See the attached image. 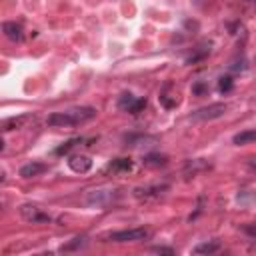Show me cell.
I'll list each match as a JSON object with an SVG mask.
<instances>
[{
	"instance_id": "14",
	"label": "cell",
	"mask_w": 256,
	"mask_h": 256,
	"mask_svg": "<svg viewBox=\"0 0 256 256\" xmlns=\"http://www.w3.org/2000/svg\"><path fill=\"white\" fill-rule=\"evenodd\" d=\"M232 142H234L236 146L252 144V142H256V130H244V132H238V134L232 138Z\"/></svg>"
},
{
	"instance_id": "19",
	"label": "cell",
	"mask_w": 256,
	"mask_h": 256,
	"mask_svg": "<svg viewBox=\"0 0 256 256\" xmlns=\"http://www.w3.org/2000/svg\"><path fill=\"white\" fill-rule=\"evenodd\" d=\"M218 88H220V92H230L232 90V78L230 76H222L220 82H218Z\"/></svg>"
},
{
	"instance_id": "12",
	"label": "cell",
	"mask_w": 256,
	"mask_h": 256,
	"mask_svg": "<svg viewBox=\"0 0 256 256\" xmlns=\"http://www.w3.org/2000/svg\"><path fill=\"white\" fill-rule=\"evenodd\" d=\"M220 242L218 240H206V242H200V244H196L194 246V254H214V252H218L220 250Z\"/></svg>"
},
{
	"instance_id": "7",
	"label": "cell",
	"mask_w": 256,
	"mask_h": 256,
	"mask_svg": "<svg viewBox=\"0 0 256 256\" xmlns=\"http://www.w3.org/2000/svg\"><path fill=\"white\" fill-rule=\"evenodd\" d=\"M68 166H70V170L76 172V174H86V172L92 168V160H90L88 156L78 154V156H72V158L68 160Z\"/></svg>"
},
{
	"instance_id": "2",
	"label": "cell",
	"mask_w": 256,
	"mask_h": 256,
	"mask_svg": "<svg viewBox=\"0 0 256 256\" xmlns=\"http://www.w3.org/2000/svg\"><path fill=\"white\" fill-rule=\"evenodd\" d=\"M116 198H118V192L116 190H110V188H106V190H90L84 196V204L90 206V208H106Z\"/></svg>"
},
{
	"instance_id": "16",
	"label": "cell",
	"mask_w": 256,
	"mask_h": 256,
	"mask_svg": "<svg viewBox=\"0 0 256 256\" xmlns=\"http://www.w3.org/2000/svg\"><path fill=\"white\" fill-rule=\"evenodd\" d=\"M206 168H210L208 162H204V160H190V162L186 164L184 172H186L188 176H194V174H198L200 170H206Z\"/></svg>"
},
{
	"instance_id": "6",
	"label": "cell",
	"mask_w": 256,
	"mask_h": 256,
	"mask_svg": "<svg viewBox=\"0 0 256 256\" xmlns=\"http://www.w3.org/2000/svg\"><path fill=\"white\" fill-rule=\"evenodd\" d=\"M18 212H20V216H22L26 222H30V224H40V222H50V220H52L48 212H42V210H40L38 206H34V204H22V206L18 208Z\"/></svg>"
},
{
	"instance_id": "8",
	"label": "cell",
	"mask_w": 256,
	"mask_h": 256,
	"mask_svg": "<svg viewBox=\"0 0 256 256\" xmlns=\"http://www.w3.org/2000/svg\"><path fill=\"white\" fill-rule=\"evenodd\" d=\"M2 32H4V36H6L8 40H12V42H22V38H24L22 26L16 24V22H4V24H2Z\"/></svg>"
},
{
	"instance_id": "5",
	"label": "cell",
	"mask_w": 256,
	"mask_h": 256,
	"mask_svg": "<svg viewBox=\"0 0 256 256\" xmlns=\"http://www.w3.org/2000/svg\"><path fill=\"white\" fill-rule=\"evenodd\" d=\"M224 112H226V104H222V102H214V104H210V106H204V108L192 112L190 118L196 120V122H206V120L220 118Z\"/></svg>"
},
{
	"instance_id": "21",
	"label": "cell",
	"mask_w": 256,
	"mask_h": 256,
	"mask_svg": "<svg viewBox=\"0 0 256 256\" xmlns=\"http://www.w3.org/2000/svg\"><path fill=\"white\" fill-rule=\"evenodd\" d=\"M192 92H194V94H204V92H206V86H204V84H194V86H192Z\"/></svg>"
},
{
	"instance_id": "20",
	"label": "cell",
	"mask_w": 256,
	"mask_h": 256,
	"mask_svg": "<svg viewBox=\"0 0 256 256\" xmlns=\"http://www.w3.org/2000/svg\"><path fill=\"white\" fill-rule=\"evenodd\" d=\"M152 252H158V254H174L172 248H166V246H154Z\"/></svg>"
},
{
	"instance_id": "3",
	"label": "cell",
	"mask_w": 256,
	"mask_h": 256,
	"mask_svg": "<svg viewBox=\"0 0 256 256\" xmlns=\"http://www.w3.org/2000/svg\"><path fill=\"white\" fill-rule=\"evenodd\" d=\"M148 236H150V230L146 228H130V230L110 232L106 238L112 242H140V240H146Z\"/></svg>"
},
{
	"instance_id": "11",
	"label": "cell",
	"mask_w": 256,
	"mask_h": 256,
	"mask_svg": "<svg viewBox=\"0 0 256 256\" xmlns=\"http://www.w3.org/2000/svg\"><path fill=\"white\" fill-rule=\"evenodd\" d=\"M164 190H168V184H154V186H146V188H136L134 190V194L138 196V198H148V196H158V194H162Z\"/></svg>"
},
{
	"instance_id": "15",
	"label": "cell",
	"mask_w": 256,
	"mask_h": 256,
	"mask_svg": "<svg viewBox=\"0 0 256 256\" xmlns=\"http://www.w3.org/2000/svg\"><path fill=\"white\" fill-rule=\"evenodd\" d=\"M88 244V238L86 236H76V238H72L70 242H66V244H62V252H74V250H82L84 246Z\"/></svg>"
},
{
	"instance_id": "4",
	"label": "cell",
	"mask_w": 256,
	"mask_h": 256,
	"mask_svg": "<svg viewBox=\"0 0 256 256\" xmlns=\"http://www.w3.org/2000/svg\"><path fill=\"white\" fill-rule=\"evenodd\" d=\"M116 106H118V110H122V112L138 114V112H140V110L146 106V98H136L134 94H130V92H124V94L118 98Z\"/></svg>"
},
{
	"instance_id": "10",
	"label": "cell",
	"mask_w": 256,
	"mask_h": 256,
	"mask_svg": "<svg viewBox=\"0 0 256 256\" xmlns=\"http://www.w3.org/2000/svg\"><path fill=\"white\" fill-rule=\"evenodd\" d=\"M28 120V116L26 114H20V116H12V118H6V120H2V132H8V130H18V128H22L24 126V122Z\"/></svg>"
},
{
	"instance_id": "18",
	"label": "cell",
	"mask_w": 256,
	"mask_h": 256,
	"mask_svg": "<svg viewBox=\"0 0 256 256\" xmlns=\"http://www.w3.org/2000/svg\"><path fill=\"white\" fill-rule=\"evenodd\" d=\"M130 168H132V162L126 160V158H118L114 164H110V170H114V172H116V170H124V172H126V170H130Z\"/></svg>"
},
{
	"instance_id": "9",
	"label": "cell",
	"mask_w": 256,
	"mask_h": 256,
	"mask_svg": "<svg viewBox=\"0 0 256 256\" xmlns=\"http://www.w3.org/2000/svg\"><path fill=\"white\" fill-rule=\"evenodd\" d=\"M46 170H48V166L44 162H28L20 168V176L22 178H34V176H40Z\"/></svg>"
},
{
	"instance_id": "1",
	"label": "cell",
	"mask_w": 256,
	"mask_h": 256,
	"mask_svg": "<svg viewBox=\"0 0 256 256\" xmlns=\"http://www.w3.org/2000/svg\"><path fill=\"white\" fill-rule=\"evenodd\" d=\"M96 116V108L92 106H78L64 112H52L46 118V124L52 128H64V126H78L84 122H90Z\"/></svg>"
},
{
	"instance_id": "17",
	"label": "cell",
	"mask_w": 256,
	"mask_h": 256,
	"mask_svg": "<svg viewBox=\"0 0 256 256\" xmlns=\"http://www.w3.org/2000/svg\"><path fill=\"white\" fill-rule=\"evenodd\" d=\"M80 142H82L80 138H72V140H68V142H64L62 146H58V148H56L54 152H56V154H66L68 150H72V148H74L76 144H80Z\"/></svg>"
},
{
	"instance_id": "13",
	"label": "cell",
	"mask_w": 256,
	"mask_h": 256,
	"mask_svg": "<svg viewBox=\"0 0 256 256\" xmlns=\"http://www.w3.org/2000/svg\"><path fill=\"white\" fill-rule=\"evenodd\" d=\"M142 162H144V166H148V168H158V166H164V164L168 162V156L154 152V154H146V156L142 158Z\"/></svg>"
}]
</instances>
